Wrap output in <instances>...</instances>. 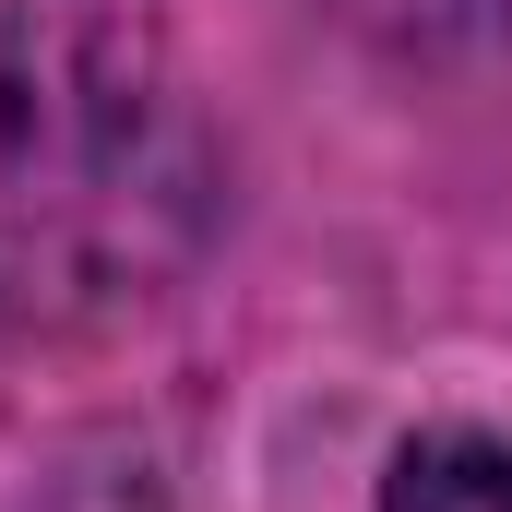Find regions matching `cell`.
I'll list each match as a JSON object with an SVG mask.
<instances>
[{
  "label": "cell",
  "instance_id": "cell-1",
  "mask_svg": "<svg viewBox=\"0 0 512 512\" xmlns=\"http://www.w3.org/2000/svg\"><path fill=\"white\" fill-rule=\"evenodd\" d=\"M167 96V0H0V203H84Z\"/></svg>",
  "mask_w": 512,
  "mask_h": 512
},
{
  "label": "cell",
  "instance_id": "cell-2",
  "mask_svg": "<svg viewBox=\"0 0 512 512\" xmlns=\"http://www.w3.org/2000/svg\"><path fill=\"white\" fill-rule=\"evenodd\" d=\"M382 512H512V441L501 429H465V417L393 441Z\"/></svg>",
  "mask_w": 512,
  "mask_h": 512
},
{
  "label": "cell",
  "instance_id": "cell-3",
  "mask_svg": "<svg viewBox=\"0 0 512 512\" xmlns=\"http://www.w3.org/2000/svg\"><path fill=\"white\" fill-rule=\"evenodd\" d=\"M358 24H382L393 48H441V36H465V24H489L501 0H346Z\"/></svg>",
  "mask_w": 512,
  "mask_h": 512
}]
</instances>
